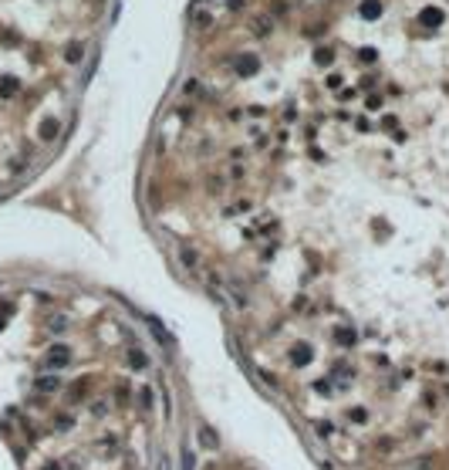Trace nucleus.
I'll use <instances>...</instances> for the list:
<instances>
[{
  "label": "nucleus",
  "mask_w": 449,
  "mask_h": 470,
  "mask_svg": "<svg viewBox=\"0 0 449 470\" xmlns=\"http://www.w3.org/2000/svg\"><path fill=\"white\" fill-rule=\"evenodd\" d=\"M54 423H57V430H68V426H71V420H68V416H57Z\"/></svg>",
  "instance_id": "obj_15"
},
{
  "label": "nucleus",
  "mask_w": 449,
  "mask_h": 470,
  "mask_svg": "<svg viewBox=\"0 0 449 470\" xmlns=\"http://www.w3.org/2000/svg\"><path fill=\"white\" fill-rule=\"evenodd\" d=\"M44 470H57V467H44Z\"/></svg>",
  "instance_id": "obj_17"
},
{
  "label": "nucleus",
  "mask_w": 449,
  "mask_h": 470,
  "mask_svg": "<svg viewBox=\"0 0 449 470\" xmlns=\"http://www.w3.org/2000/svg\"><path fill=\"white\" fill-rule=\"evenodd\" d=\"M129 362H132V366H135V369H145V366H149V358L142 355L139 348H132V352H129Z\"/></svg>",
  "instance_id": "obj_9"
},
{
  "label": "nucleus",
  "mask_w": 449,
  "mask_h": 470,
  "mask_svg": "<svg viewBox=\"0 0 449 470\" xmlns=\"http://www.w3.org/2000/svg\"><path fill=\"white\" fill-rule=\"evenodd\" d=\"M68 362H71V348L61 345V342H54V345L44 352V362H41V366L44 369H65Z\"/></svg>",
  "instance_id": "obj_1"
},
{
  "label": "nucleus",
  "mask_w": 449,
  "mask_h": 470,
  "mask_svg": "<svg viewBox=\"0 0 449 470\" xmlns=\"http://www.w3.org/2000/svg\"><path fill=\"white\" fill-rule=\"evenodd\" d=\"M159 470H172V463H169V457H162V460H159Z\"/></svg>",
  "instance_id": "obj_16"
},
{
  "label": "nucleus",
  "mask_w": 449,
  "mask_h": 470,
  "mask_svg": "<svg viewBox=\"0 0 449 470\" xmlns=\"http://www.w3.org/2000/svg\"><path fill=\"white\" fill-rule=\"evenodd\" d=\"M81 58V47H68V61H78Z\"/></svg>",
  "instance_id": "obj_14"
},
{
  "label": "nucleus",
  "mask_w": 449,
  "mask_h": 470,
  "mask_svg": "<svg viewBox=\"0 0 449 470\" xmlns=\"http://www.w3.org/2000/svg\"><path fill=\"white\" fill-rule=\"evenodd\" d=\"M47 328H51V331L68 328V318H65V315H54V318H47Z\"/></svg>",
  "instance_id": "obj_10"
},
{
  "label": "nucleus",
  "mask_w": 449,
  "mask_h": 470,
  "mask_svg": "<svg viewBox=\"0 0 449 470\" xmlns=\"http://www.w3.org/2000/svg\"><path fill=\"white\" fill-rule=\"evenodd\" d=\"M294 358H308V345H294Z\"/></svg>",
  "instance_id": "obj_13"
},
{
  "label": "nucleus",
  "mask_w": 449,
  "mask_h": 470,
  "mask_svg": "<svg viewBox=\"0 0 449 470\" xmlns=\"http://www.w3.org/2000/svg\"><path fill=\"white\" fill-rule=\"evenodd\" d=\"M314 58H318V65H327V61H331V47H321Z\"/></svg>",
  "instance_id": "obj_12"
},
{
  "label": "nucleus",
  "mask_w": 449,
  "mask_h": 470,
  "mask_svg": "<svg viewBox=\"0 0 449 470\" xmlns=\"http://www.w3.org/2000/svg\"><path fill=\"white\" fill-rule=\"evenodd\" d=\"M193 467H196V457H193V450L186 447V450H183V470H193Z\"/></svg>",
  "instance_id": "obj_11"
},
{
  "label": "nucleus",
  "mask_w": 449,
  "mask_h": 470,
  "mask_svg": "<svg viewBox=\"0 0 449 470\" xmlns=\"http://www.w3.org/2000/svg\"><path fill=\"white\" fill-rule=\"evenodd\" d=\"M236 71H240V75H253V71H257V58L240 54V58H236Z\"/></svg>",
  "instance_id": "obj_5"
},
{
  "label": "nucleus",
  "mask_w": 449,
  "mask_h": 470,
  "mask_svg": "<svg viewBox=\"0 0 449 470\" xmlns=\"http://www.w3.org/2000/svg\"><path fill=\"white\" fill-rule=\"evenodd\" d=\"M199 440H203L206 447H220V440H216V433L209 430V426H199Z\"/></svg>",
  "instance_id": "obj_8"
},
{
  "label": "nucleus",
  "mask_w": 449,
  "mask_h": 470,
  "mask_svg": "<svg viewBox=\"0 0 449 470\" xmlns=\"http://www.w3.org/2000/svg\"><path fill=\"white\" fill-rule=\"evenodd\" d=\"M0 328H4V318H0Z\"/></svg>",
  "instance_id": "obj_18"
},
{
  "label": "nucleus",
  "mask_w": 449,
  "mask_h": 470,
  "mask_svg": "<svg viewBox=\"0 0 449 470\" xmlns=\"http://www.w3.org/2000/svg\"><path fill=\"white\" fill-rule=\"evenodd\" d=\"M152 406H156V393H152V385H142V389H139V409H142V413H149Z\"/></svg>",
  "instance_id": "obj_2"
},
{
  "label": "nucleus",
  "mask_w": 449,
  "mask_h": 470,
  "mask_svg": "<svg viewBox=\"0 0 449 470\" xmlns=\"http://www.w3.org/2000/svg\"><path fill=\"white\" fill-rule=\"evenodd\" d=\"M57 129H61V125H57L54 119H47V122L41 125V139H54V135H57Z\"/></svg>",
  "instance_id": "obj_7"
},
{
  "label": "nucleus",
  "mask_w": 449,
  "mask_h": 470,
  "mask_svg": "<svg viewBox=\"0 0 449 470\" xmlns=\"http://www.w3.org/2000/svg\"><path fill=\"white\" fill-rule=\"evenodd\" d=\"M34 389H41V393H54V389H61V379H57V376H41L38 382H34Z\"/></svg>",
  "instance_id": "obj_3"
},
{
  "label": "nucleus",
  "mask_w": 449,
  "mask_h": 470,
  "mask_svg": "<svg viewBox=\"0 0 449 470\" xmlns=\"http://www.w3.org/2000/svg\"><path fill=\"white\" fill-rule=\"evenodd\" d=\"M422 24H426V27H439V24H442V10H422Z\"/></svg>",
  "instance_id": "obj_6"
},
{
  "label": "nucleus",
  "mask_w": 449,
  "mask_h": 470,
  "mask_svg": "<svg viewBox=\"0 0 449 470\" xmlns=\"http://www.w3.org/2000/svg\"><path fill=\"white\" fill-rule=\"evenodd\" d=\"M358 14H362V17H368V20H375L378 14H382V4H378V0H365V4L358 7Z\"/></svg>",
  "instance_id": "obj_4"
}]
</instances>
